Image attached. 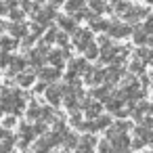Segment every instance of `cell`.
Segmentation results:
<instances>
[{"label":"cell","instance_id":"obj_1","mask_svg":"<svg viewBox=\"0 0 153 153\" xmlns=\"http://www.w3.org/2000/svg\"><path fill=\"white\" fill-rule=\"evenodd\" d=\"M0 105H2V109L11 111V115H17V113H21L23 107H25V97H23L19 90L2 88V99H0Z\"/></svg>","mask_w":153,"mask_h":153},{"label":"cell","instance_id":"obj_2","mask_svg":"<svg viewBox=\"0 0 153 153\" xmlns=\"http://www.w3.org/2000/svg\"><path fill=\"white\" fill-rule=\"evenodd\" d=\"M147 13H149V9H145V7H136V4H128L126 9H124V19H128V21H140L143 17H147Z\"/></svg>","mask_w":153,"mask_h":153},{"label":"cell","instance_id":"obj_3","mask_svg":"<svg viewBox=\"0 0 153 153\" xmlns=\"http://www.w3.org/2000/svg\"><path fill=\"white\" fill-rule=\"evenodd\" d=\"M107 32H109V36H113V38H126V36L130 34V27H128L126 23L111 21V23L107 25Z\"/></svg>","mask_w":153,"mask_h":153},{"label":"cell","instance_id":"obj_4","mask_svg":"<svg viewBox=\"0 0 153 153\" xmlns=\"http://www.w3.org/2000/svg\"><path fill=\"white\" fill-rule=\"evenodd\" d=\"M82 109H84L86 117L94 120L97 115H101V111H103V103H99V101H84V103H82Z\"/></svg>","mask_w":153,"mask_h":153},{"label":"cell","instance_id":"obj_5","mask_svg":"<svg viewBox=\"0 0 153 153\" xmlns=\"http://www.w3.org/2000/svg\"><path fill=\"white\" fill-rule=\"evenodd\" d=\"M88 42H92V36L88 30H74V44L78 46V51H82Z\"/></svg>","mask_w":153,"mask_h":153},{"label":"cell","instance_id":"obj_6","mask_svg":"<svg viewBox=\"0 0 153 153\" xmlns=\"http://www.w3.org/2000/svg\"><path fill=\"white\" fill-rule=\"evenodd\" d=\"M46 46L42 44V48H38V51H32L30 55H27V61L32 63V65H36V67H42L44 65V61H46Z\"/></svg>","mask_w":153,"mask_h":153},{"label":"cell","instance_id":"obj_7","mask_svg":"<svg viewBox=\"0 0 153 153\" xmlns=\"http://www.w3.org/2000/svg\"><path fill=\"white\" fill-rule=\"evenodd\" d=\"M97 143L94 136H84V138H78V145H76V153H92V145Z\"/></svg>","mask_w":153,"mask_h":153},{"label":"cell","instance_id":"obj_8","mask_svg":"<svg viewBox=\"0 0 153 153\" xmlns=\"http://www.w3.org/2000/svg\"><path fill=\"white\" fill-rule=\"evenodd\" d=\"M44 92H46V101L53 103V105H59L61 99H63V88H61V86H51V88H46Z\"/></svg>","mask_w":153,"mask_h":153},{"label":"cell","instance_id":"obj_9","mask_svg":"<svg viewBox=\"0 0 153 153\" xmlns=\"http://www.w3.org/2000/svg\"><path fill=\"white\" fill-rule=\"evenodd\" d=\"M61 76V69H55V67H42L40 69V80L46 84V82H53Z\"/></svg>","mask_w":153,"mask_h":153},{"label":"cell","instance_id":"obj_10","mask_svg":"<svg viewBox=\"0 0 153 153\" xmlns=\"http://www.w3.org/2000/svg\"><path fill=\"white\" fill-rule=\"evenodd\" d=\"M122 76H124V69H122V67H117V65H113V67L105 69V80H107V82H111V84H113V82H117Z\"/></svg>","mask_w":153,"mask_h":153},{"label":"cell","instance_id":"obj_11","mask_svg":"<svg viewBox=\"0 0 153 153\" xmlns=\"http://www.w3.org/2000/svg\"><path fill=\"white\" fill-rule=\"evenodd\" d=\"M34 80H36V74H34V71H25V69H23V71L17 74V84H19V86H32Z\"/></svg>","mask_w":153,"mask_h":153},{"label":"cell","instance_id":"obj_12","mask_svg":"<svg viewBox=\"0 0 153 153\" xmlns=\"http://www.w3.org/2000/svg\"><path fill=\"white\" fill-rule=\"evenodd\" d=\"M25 65H27V61H25V59H19V57H11V61H9V69H11V74H19V71H23Z\"/></svg>","mask_w":153,"mask_h":153},{"label":"cell","instance_id":"obj_13","mask_svg":"<svg viewBox=\"0 0 153 153\" xmlns=\"http://www.w3.org/2000/svg\"><path fill=\"white\" fill-rule=\"evenodd\" d=\"M128 130H130V124H128V122H115V124L109 128L107 138H109V136H113V134H126Z\"/></svg>","mask_w":153,"mask_h":153},{"label":"cell","instance_id":"obj_14","mask_svg":"<svg viewBox=\"0 0 153 153\" xmlns=\"http://www.w3.org/2000/svg\"><path fill=\"white\" fill-rule=\"evenodd\" d=\"M101 80H105V69H90L86 74V82L88 84H99Z\"/></svg>","mask_w":153,"mask_h":153},{"label":"cell","instance_id":"obj_15","mask_svg":"<svg viewBox=\"0 0 153 153\" xmlns=\"http://www.w3.org/2000/svg\"><path fill=\"white\" fill-rule=\"evenodd\" d=\"M57 19H59V27H61L65 34L76 30V19H74V17H57Z\"/></svg>","mask_w":153,"mask_h":153},{"label":"cell","instance_id":"obj_16","mask_svg":"<svg viewBox=\"0 0 153 153\" xmlns=\"http://www.w3.org/2000/svg\"><path fill=\"white\" fill-rule=\"evenodd\" d=\"M46 59L53 63V67H55V69H61V67H63V61H65V57H63V53H61V51H55V53L46 55Z\"/></svg>","mask_w":153,"mask_h":153},{"label":"cell","instance_id":"obj_17","mask_svg":"<svg viewBox=\"0 0 153 153\" xmlns=\"http://www.w3.org/2000/svg\"><path fill=\"white\" fill-rule=\"evenodd\" d=\"M9 32H11L15 38H23V36H27V27H25L23 23H17V21L9 25Z\"/></svg>","mask_w":153,"mask_h":153},{"label":"cell","instance_id":"obj_18","mask_svg":"<svg viewBox=\"0 0 153 153\" xmlns=\"http://www.w3.org/2000/svg\"><path fill=\"white\" fill-rule=\"evenodd\" d=\"M134 42L136 44H140V46H147L149 42H151V38H149V34L145 32V30H134Z\"/></svg>","mask_w":153,"mask_h":153},{"label":"cell","instance_id":"obj_19","mask_svg":"<svg viewBox=\"0 0 153 153\" xmlns=\"http://www.w3.org/2000/svg\"><path fill=\"white\" fill-rule=\"evenodd\" d=\"M107 21L105 19H101V17H92L90 19V27L94 30V32H107Z\"/></svg>","mask_w":153,"mask_h":153},{"label":"cell","instance_id":"obj_20","mask_svg":"<svg viewBox=\"0 0 153 153\" xmlns=\"http://www.w3.org/2000/svg\"><path fill=\"white\" fill-rule=\"evenodd\" d=\"M82 53H84L86 59H97V57H99V46L92 44V42H88V44L82 48Z\"/></svg>","mask_w":153,"mask_h":153},{"label":"cell","instance_id":"obj_21","mask_svg":"<svg viewBox=\"0 0 153 153\" xmlns=\"http://www.w3.org/2000/svg\"><path fill=\"white\" fill-rule=\"evenodd\" d=\"M94 120H97V122H92L94 124V130H103V128H109L111 126V117L109 115H97Z\"/></svg>","mask_w":153,"mask_h":153},{"label":"cell","instance_id":"obj_22","mask_svg":"<svg viewBox=\"0 0 153 153\" xmlns=\"http://www.w3.org/2000/svg\"><path fill=\"white\" fill-rule=\"evenodd\" d=\"M65 9L69 11V15H74V13H78L80 9H84V0H67V2H65Z\"/></svg>","mask_w":153,"mask_h":153},{"label":"cell","instance_id":"obj_23","mask_svg":"<svg viewBox=\"0 0 153 153\" xmlns=\"http://www.w3.org/2000/svg\"><path fill=\"white\" fill-rule=\"evenodd\" d=\"M92 94H94L97 99H101V101L105 103V101H107V99L111 97V88H109V86H103V88H94V90H92Z\"/></svg>","mask_w":153,"mask_h":153},{"label":"cell","instance_id":"obj_24","mask_svg":"<svg viewBox=\"0 0 153 153\" xmlns=\"http://www.w3.org/2000/svg\"><path fill=\"white\" fill-rule=\"evenodd\" d=\"M78 101H80V97H76V94H67V97H65V107H67L69 111H78V109H80Z\"/></svg>","mask_w":153,"mask_h":153},{"label":"cell","instance_id":"obj_25","mask_svg":"<svg viewBox=\"0 0 153 153\" xmlns=\"http://www.w3.org/2000/svg\"><path fill=\"white\" fill-rule=\"evenodd\" d=\"M40 113H42V107H40L38 103H30L27 117H30V120H40Z\"/></svg>","mask_w":153,"mask_h":153},{"label":"cell","instance_id":"obj_26","mask_svg":"<svg viewBox=\"0 0 153 153\" xmlns=\"http://www.w3.org/2000/svg\"><path fill=\"white\" fill-rule=\"evenodd\" d=\"M11 48H15V42L13 40H9V38H2V40H0V53H9Z\"/></svg>","mask_w":153,"mask_h":153},{"label":"cell","instance_id":"obj_27","mask_svg":"<svg viewBox=\"0 0 153 153\" xmlns=\"http://www.w3.org/2000/svg\"><path fill=\"white\" fill-rule=\"evenodd\" d=\"M136 57H138V61H143V63H149V59H151V55H149V48H147V46L138 48V51H136Z\"/></svg>","mask_w":153,"mask_h":153},{"label":"cell","instance_id":"obj_28","mask_svg":"<svg viewBox=\"0 0 153 153\" xmlns=\"http://www.w3.org/2000/svg\"><path fill=\"white\" fill-rule=\"evenodd\" d=\"M130 71L132 74H143L145 71V63L143 61H132L130 63Z\"/></svg>","mask_w":153,"mask_h":153},{"label":"cell","instance_id":"obj_29","mask_svg":"<svg viewBox=\"0 0 153 153\" xmlns=\"http://www.w3.org/2000/svg\"><path fill=\"white\" fill-rule=\"evenodd\" d=\"M15 124H17V115H9V117H4L2 128H7V130H9V128H13Z\"/></svg>","mask_w":153,"mask_h":153},{"label":"cell","instance_id":"obj_30","mask_svg":"<svg viewBox=\"0 0 153 153\" xmlns=\"http://www.w3.org/2000/svg\"><path fill=\"white\" fill-rule=\"evenodd\" d=\"M99 153H113V151H111V145H109V140H103V143H99Z\"/></svg>","mask_w":153,"mask_h":153},{"label":"cell","instance_id":"obj_31","mask_svg":"<svg viewBox=\"0 0 153 153\" xmlns=\"http://www.w3.org/2000/svg\"><path fill=\"white\" fill-rule=\"evenodd\" d=\"M55 36H57V32H55V30L46 32V36H44V46H48L51 42H55Z\"/></svg>","mask_w":153,"mask_h":153},{"label":"cell","instance_id":"obj_32","mask_svg":"<svg viewBox=\"0 0 153 153\" xmlns=\"http://www.w3.org/2000/svg\"><path fill=\"white\" fill-rule=\"evenodd\" d=\"M0 153H13V145H9L7 140L0 143Z\"/></svg>","mask_w":153,"mask_h":153},{"label":"cell","instance_id":"obj_33","mask_svg":"<svg viewBox=\"0 0 153 153\" xmlns=\"http://www.w3.org/2000/svg\"><path fill=\"white\" fill-rule=\"evenodd\" d=\"M11 136V132L7 130V128H0V143H2V140H7Z\"/></svg>","mask_w":153,"mask_h":153},{"label":"cell","instance_id":"obj_34","mask_svg":"<svg viewBox=\"0 0 153 153\" xmlns=\"http://www.w3.org/2000/svg\"><path fill=\"white\" fill-rule=\"evenodd\" d=\"M61 2H63V0H55V2H51V4H53V7H57V4H61Z\"/></svg>","mask_w":153,"mask_h":153},{"label":"cell","instance_id":"obj_35","mask_svg":"<svg viewBox=\"0 0 153 153\" xmlns=\"http://www.w3.org/2000/svg\"><path fill=\"white\" fill-rule=\"evenodd\" d=\"M0 13H7V11H4V7H2V0H0Z\"/></svg>","mask_w":153,"mask_h":153},{"label":"cell","instance_id":"obj_36","mask_svg":"<svg viewBox=\"0 0 153 153\" xmlns=\"http://www.w3.org/2000/svg\"><path fill=\"white\" fill-rule=\"evenodd\" d=\"M2 111H4V109H2V105H0V117H2Z\"/></svg>","mask_w":153,"mask_h":153},{"label":"cell","instance_id":"obj_37","mask_svg":"<svg viewBox=\"0 0 153 153\" xmlns=\"http://www.w3.org/2000/svg\"><path fill=\"white\" fill-rule=\"evenodd\" d=\"M25 153H38V151H25Z\"/></svg>","mask_w":153,"mask_h":153},{"label":"cell","instance_id":"obj_38","mask_svg":"<svg viewBox=\"0 0 153 153\" xmlns=\"http://www.w3.org/2000/svg\"><path fill=\"white\" fill-rule=\"evenodd\" d=\"M0 32H2V21H0Z\"/></svg>","mask_w":153,"mask_h":153},{"label":"cell","instance_id":"obj_39","mask_svg":"<svg viewBox=\"0 0 153 153\" xmlns=\"http://www.w3.org/2000/svg\"><path fill=\"white\" fill-rule=\"evenodd\" d=\"M61 153H67V151H61Z\"/></svg>","mask_w":153,"mask_h":153},{"label":"cell","instance_id":"obj_40","mask_svg":"<svg viewBox=\"0 0 153 153\" xmlns=\"http://www.w3.org/2000/svg\"><path fill=\"white\" fill-rule=\"evenodd\" d=\"M145 153H149V151H145Z\"/></svg>","mask_w":153,"mask_h":153}]
</instances>
